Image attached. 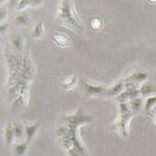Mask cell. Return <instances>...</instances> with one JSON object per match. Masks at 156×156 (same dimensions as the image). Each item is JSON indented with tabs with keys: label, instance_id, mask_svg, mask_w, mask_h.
I'll list each match as a JSON object with an SVG mask.
<instances>
[{
	"label": "cell",
	"instance_id": "6da1fadb",
	"mask_svg": "<svg viewBox=\"0 0 156 156\" xmlns=\"http://www.w3.org/2000/svg\"><path fill=\"white\" fill-rule=\"evenodd\" d=\"M78 126H72V124H67L63 122H58L57 127H56V135L58 138V140H68L72 143L73 147L77 149L82 156H87V149L85 145L83 143V140L80 139L79 134H78Z\"/></svg>",
	"mask_w": 156,
	"mask_h": 156
},
{
	"label": "cell",
	"instance_id": "7a4b0ae2",
	"mask_svg": "<svg viewBox=\"0 0 156 156\" xmlns=\"http://www.w3.org/2000/svg\"><path fill=\"white\" fill-rule=\"evenodd\" d=\"M58 11H57V20L65 24L66 27L72 28L77 32H83L84 27L79 18L76 16L74 11V2L73 1H60L58 2Z\"/></svg>",
	"mask_w": 156,
	"mask_h": 156
},
{
	"label": "cell",
	"instance_id": "3957f363",
	"mask_svg": "<svg viewBox=\"0 0 156 156\" xmlns=\"http://www.w3.org/2000/svg\"><path fill=\"white\" fill-rule=\"evenodd\" d=\"M118 110H119V117L116 122L117 130L123 138H127L128 134H129L128 133V127H129V122L133 117V112H132V110L129 107V104L127 101L118 102Z\"/></svg>",
	"mask_w": 156,
	"mask_h": 156
},
{
	"label": "cell",
	"instance_id": "277c9868",
	"mask_svg": "<svg viewBox=\"0 0 156 156\" xmlns=\"http://www.w3.org/2000/svg\"><path fill=\"white\" fill-rule=\"evenodd\" d=\"M93 121L91 116H89L85 112L84 107H79L76 112H73L72 115H63L60 118V122L67 123V124H72V126H82L85 123H90Z\"/></svg>",
	"mask_w": 156,
	"mask_h": 156
},
{
	"label": "cell",
	"instance_id": "5b68a950",
	"mask_svg": "<svg viewBox=\"0 0 156 156\" xmlns=\"http://www.w3.org/2000/svg\"><path fill=\"white\" fill-rule=\"evenodd\" d=\"M79 88L87 96H94V95H104L106 93V87L104 85H94L91 83H88L84 79H79Z\"/></svg>",
	"mask_w": 156,
	"mask_h": 156
},
{
	"label": "cell",
	"instance_id": "8992f818",
	"mask_svg": "<svg viewBox=\"0 0 156 156\" xmlns=\"http://www.w3.org/2000/svg\"><path fill=\"white\" fill-rule=\"evenodd\" d=\"M147 78V73L144 71H136L133 74H130L129 77L124 78V83H126V88H130V87H136L140 88L141 83H145Z\"/></svg>",
	"mask_w": 156,
	"mask_h": 156
},
{
	"label": "cell",
	"instance_id": "52a82bcc",
	"mask_svg": "<svg viewBox=\"0 0 156 156\" xmlns=\"http://www.w3.org/2000/svg\"><path fill=\"white\" fill-rule=\"evenodd\" d=\"M136 98H141L140 96V88H136V87H130V88H126V90L119 95L117 96V102H121V101H130L133 99H136Z\"/></svg>",
	"mask_w": 156,
	"mask_h": 156
},
{
	"label": "cell",
	"instance_id": "ba28073f",
	"mask_svg": "<svg viewBox=\"0 0 156 156\" xmlns=\"http://www.w3.org/2000/svg\"><path fill=\"white\" fill-rule=\"evenodd\" d=\"M124 90H126V83H124V78H122L106 89L105 96H119Z\"/></svg>",
	"mask_w": 156,
	"mask_h": 156
},
{
	"label": "cell",
	"instance_id": "9c48e42d",
	"mask_svg": "<svg viewBox=\"0 0 156 156\" xmlns=\"http://www.w3.org/2000/svg\"><path fill=\"white\" fill-rule=\"evenodd\" d=\"M10 44H11V48H12V50H13L15 54H20L21 55V54H23L26 51V49H24V39L20 34L12 37Z\"/></svg>",
	"mask_w": 156,
	"mask_h": 156
},
{
	"label": "cell",
	"instance_id": "30bf717a",
	"mask_svg": "<svg viewBox=\"0 0 156 156\" xmlns=\"http://www.w3.org/2000/svg\"><path fill=\"white\" fill-rule=\"evenodd\" d=\"M38 129H39V123L38 122L24 124V139H26L27 143H30L32 141V139L37 134Z\"/></svg>",
	"mask_w": 156,
	"mask_h": 156
},
{
	"label": "cell",
	"instance_id": "8fae6325",
	"mask_svg": "<svg viewBox=\"0 0 156 156\" xmlns=\"http://www.w3.org/2000/svg\"><path fill=\"white\" fill-rule=\"evenodd\" d=\"M60 85H61V89L63 90H69V89H73L77 87V84L79 83V79L77 76H71L68 78H63V79H60Z\"/></svg>",
	"mask_w": 156,
	"mask_h": 156
},
{
	"label": "cell",
	"instance_id": "7c38bea8",
	"mask_svg": "<svg viewBox=\"0 0 156 156\" xmlns=\"http://www.w3.org/2000/svg\"><path fill=\"white\" fill-rule=\"evenodd\" d=\"M12 22L16 24V26H26V24H28V22H29V16L27 15V12H24V11H18V12H16L15 15H13V17H12Z\"/></svg>",
	"mask_w": 156,
	"mask_h": 156
},
{
	"label": "cell",
	"instance_id": "4fadbf2b",
	"mask_svg": "<svg viewBox=\"0 0 156 156\" xmlns=\"http://www.w3.org/2000/svg\"><path fill=\"white\" fill-rule=\"evenodd\" d=\"M52 40H54V43H55L56 45H58V46H61V48H66V46L69 44V38H68L66 34L61 33V32L54 33Z\"/></svg>",
	"mask_w": 156,
	"mask_h": 156
},
{
	"label": "cell",
	"instance_id": "5bb4252c",
	"mask_svg": "<svg viewBox=\"0 0 156 156\" xmlns=\"http://www.w3.org/2000/svg\"><path fill=\"white\" fill-rule=\"evenodd\" d=\"M128 104H129V107H130L133 115H136L144 108L145 101L143 100V98H136V99H133V100L128 101Z\"/></svg>",
	"mask_w": 156,
	"mask_h": 156
},
{
	"label": "cell",
	"instance_id": "9a60e30c",
	"mask_svg": "<svg viewBox=\"0 0 156 156\" xmlns=\"http://www.w3.org/2000/svg\"><path fill=\"white\" fill-rule=\"evenodd\" d=\"M152 94L156 95V88L151 83L145 82L140 85V96L141 98H144V96L149 98V96H152Z\"/></svg>",
	"mask_w": 156,
	"mask_h": 156
},
{
	"label": "cell",
	"instance_id": "2e32d148",
	"mask_svg": "<svg viewBox=\"0 0 156 156\" xmlns=\"http://www.w3.org/2000/svg\"><path fill=\"white\" fill-rule=\"evenodd\" d=\"M27 149H28V143H27V141H18V143H16V144L13 145V147H12V154H13L15 156H23V155L26 154Z\"/></svg>",
	"mask_w": 156,
	"mask_h": 156
},
{
	"label": "cell",
	"instance_id": "e0dca14e",
	"mask_svg": "<svg viewBox=\"0 0 156 156\" xmlns=\"http://www.w3.org/2000/svg\"><path fill=\"white\" fill-rule=\"evenodd\" d=\"M4 138L7 145L12 144L13 139H15V132H13V126L12 122H7L6 127H5V132H4Z\"/></svg>",
	"mask_w": 156,
	"mask_h": 156
},
{
	"label": "cell",
	"instance_id": "ac0fdd59",
	"mask_svg": "<svg viewBox=\"0 0 156 156\" xmlns=\"http://www.w3.org/2000/svg\"><path fill=\"white\" fill-rule=\"evenodd\" d=\"M12 126H13V132H15V138L21 140L24 138V124H22L21 122L18 121H13L12 122Z\"/></svg>",
	"mask_w": 156,
	"mask_h": 156
},
{
	"label": "cell",
	"instance_id": "d6986e66",
	"mask_svg": "<svg viewBox=\"0 0 156 156\" xmlns=\"http://www.w3.org/2000/svg\"><path fill=\"white\" fill-rule=\"evenodd\" d=\"M44 35V22L40 21V22H37L32 29V37L34 39H39Z\"/></svg>",
	"mask_w": 156,
	"mask_h": 156
},
{
	"label": "cell",
	"instance_id": "ffe728a7",
	"mask_svg": "<svg viewBox=\"0 0 156 156\" xmlns=\"http://www.w3.org/2000/svg\"><path fill=\"white\" fill-rule=\"evenodd\" d=\"M155 105H156V95H152V96L146 98L145 104H144V110H145V112H146V115H147L149 117L152 115L151 110H152V107H154Z\"/></svg>",
	"mask_w": 156,
	"mask_h": 156
},
{
	"label": "cell",
	"instance_id": "44dd1931",
	"mask_svg": "<svg viewBox=\"0 0 156 156\" xmlns=\"http://www.w3.org/2000/svg\"><path fill=\"white\" fill-rule=\"evenodd\" d=\"M41 4H43V1H24V0H20V1H17L16 10L18 12V11H22L27 6H38V5H41Z\"/></svg>",
	"mask_w": 156,
	"mask_h": 156
},
{
	"label": "cell",
	"instance_id": "7402d4cb",
	"mask_svg": "<svg viewBox=\"0 0 156 156\" xmlns=\"http://www.w3.org/2000/svg\"><path fill=\"white\" fill-rule=\"evenodd\" d=\"M89 24H90V28H91L93 30H100V29L102 28V26H104L102 21H101L99 17H94V18H91Z\"/></svg>",
	"mask_w": 156,
	"mask_h": 156
},
{
	"label": "cell",
	"instance_id": "603a6c76",
	"mask_svg": "<svg viewBox=\"0 0 156 156\" xmlns=\"http://www.w3.org/2000/svg\"><path fill=\"white\" fill-rule=\"evenodd\" d=\"M67 155H68V156H82V154H80L77 149H74V147L69 149V150L67 151Z\"/></svg>",
	"mask_w": 156,
	"mask_h": 156
},
{
	"label": "cell",
	"instance_id": "cb8c5ba5",
	"mask_svg": "<svg viewBox=\"0 0 156 156\" xmlns=\"http://www.w3.org/2000/svg\"><path fill=\"white\" fill-rule=\"evenodd\" d=\"M150 117H151V118H152V121H154V123H155V124H156V113H152V115H151V116H150Z\"/></svg>",
	"mask_w": 156,
	"mask_h": 156
}]
</instances>
